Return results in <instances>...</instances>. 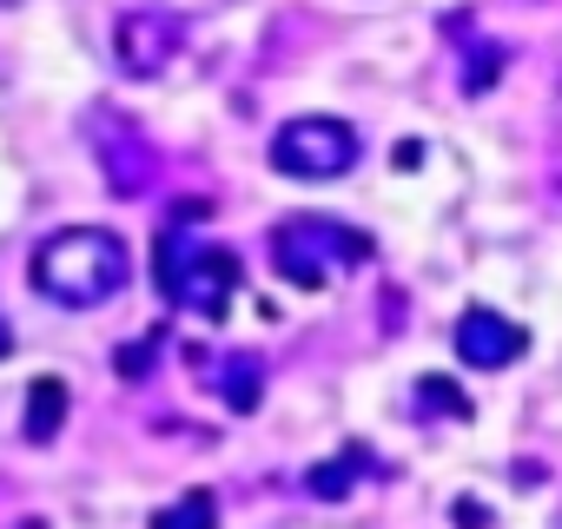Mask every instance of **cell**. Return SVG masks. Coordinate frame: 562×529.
I'll list each match as a JSON object with an SVG mask.
<instances>
[{
	"instance_id": "obj_1",
	"label": "cell",
	"mask_w": 562,
	"mask_h": 529,
	"mask_svg": "<svg viewBox=\"0 0 562 529\" xmlns=\"http://www.w3.org/2000/svg\"><path fill=\"white\" fill-rule=\"evenodd\" d=\"M27 279H34V292L47 305L93 312V305H106V299H120L133 285V251L106 225H67V232H54V238L34 245Z\"/></svg>"
},
{
	"instance_id": "obj_2",
	"label": "cell",
	"mask_w": 562,
	"mask_h": 529,
	"mask_svg": "<svg viewBox=\"0 0 562 529\" xmlns=\"http://www.w3.org/2000/svg\"><path fill=\"white\" fill-rule=\"evenodd\" d=\"M238 279H245V272H238V258H232L225 245H199L192 225H179V218L159 225V245H153V285H159L166 305H179V312L218 325V318L232 312V299H238Z\"/></svg>"
},
{
	"instance_id": "obj_3",
	"label": "cell",
	"mask_w": 562,
	"mask_h": 529,
	"mask_svg": "<svg viewBox=\"0 0 562 529\" xmlns=\"http://www.w3.org/2000/svg\"><path fill=\"white\" fill-rule=\"evenodd\" d=\"M364 258H371V238L345 218H325V212H299L271 232V264H278V279L299 285V292L331 285L338 272H351Z\"/></svg>"
},
{
	"instance_id": "obj_4",
	"label": "cell",
	"mask_w": 562,
	"mask_h": 529,
	"mask_svg": "<svg viewBox=\"0 0 562 529\" xmlns=\"http://www.w3.org/2000/svg\"><path fill=\"white\" fill-rule=\"evenodd\" d=\"M271 166L285 179H345L358 166V126L351 120H331V113H299L271 133Z\"/></svg>"
},
{
	"instance_id": "obj_5",
	"label": "cell",
	"mask_w": 562,
	"mask_h": 529,
	"mask_svg": "<svg viewBox=\"0 0 562 529\" xmlns=\"http://www.w3.org/2000/svg\"><path fill=\"white\" fill-rule=\"evenodd\" d=\"M87 146H93L100 179H106L113 199H139V192L153 185V172H159V153H153V139L139 133V120L120 113V106H106V100L87 113Z\"/></svg>"
},
{
	"instance_id": "obj_6",
	"label": "cell",
	"mask_w": 562,
	"mask_h": 529,
	"mask_svg": "<svg viewBox=\"0 0 562 529\" xmlns=\"http://www.w3.org/2000/svg\"><path fill=\"white\" fill-rule=\"evenodd\" d=\"M186 47V14L179 8H126L113 27V60L133 80H159Z\"/></svg>"
},
{
	"instance_id": "obj_7",
	"label": "cell",
	"mask_w": 562,
	"mask_h": 529,
	"mask_svg": "<svg viewBox=\"0 0 562 529\" xmlns=\"http://www.w3.org/2000/svg\"><path fill=\"white\" fill-rule=\"evenodd\" d=\"M522 351H529V331H522V325H509L503 312L470 305V312L457 318V358H463L470 371H509Z\"/></svg>"
},
{
	"instance_id": "obj_8",
	"label": "cell",
	"mask_w": 562,
	"mask_h": 529,
	"mask_svg": "<svg viewBox=\"0 0 562 529\" xmlns=\"http://www.w3.org/2000/svg\"><path fill=\"white\" fill-rule=\"evenodd\" d=\"M67 410H74V391L60 378H34L27 384V404H21V437L27 443H54L67 430Z\"/></svg>"
},
{
	"instance_id": "obj_9",
	"label": "cell",
	"mask_w": 562,
	"mask_h": 529,
	"mask_svg": "<svg viewBox=\"0 0 562 529\" xmlns=\"http://www.w3.org/2000/svg\"><path fill=\"white\" fill-rule=\"evenodd\" d=\"M212 391L225 397V410H232V417H251V410L265 404V358H258V351H232V358L218 364Z\"/></svg>"
},
{
	"instance_id": "obj_10",
	"label": "cell",
	"mask_w": 562,
	"mask_h": 529,
	"mask_svg": "<svg viewBox=\"0 0 562 529\" xmlns=\"http://www.w3.org/2000/svg\"><path fill=\"white\" fill-rule=\"evenodd\" d=\"M358 470H371V450H364V443H345L331 463H312V470H305V489H312L318 503H345V496L358 489Z\"/></svg>"
},
{
	"instance_id": "obj_11",
	"label": "cell",
	"mask_w": 562,
	"mask_h": 529,
	"mask_svg": "<svg viewBox=\"0 0 562 529\" xmlns=\"http://www.w3.org/2000/svg\"><path fill=\"white\" fill-rule=\"evenodd\" d=\"M146 529H218V496H212V489H186V496H172L166 509H153Z\"/></svg>"
},
{
	"instance_id": "obj_12",
	"label": "cell",
	"mask_w": 562,
	"mask_h": 529,
	"mask_svg": "<svg viewBox=\"0 0 562 529\" xmlns=\"http://www.w3.org/2000/svg\"><path fill=\"white\" fill-rule=\"evenodd\" d=\"M417 410H424V417H470V397H463L450 378L430 371V378H417Z\"/></svg>"
},
{
	"instance_id": "obj_13",
	"label": "cell",
	"mask_w": 562,
	"mask_h": 529,
	"mask_svg": "<svg viewBox=\"0 0 562 529\" xmlns=\"http://www.w3.org/2000/svg\"><path fill=\"white\" fill-rule=\"evenodd\" d=\"M496 74H503V47H496V41H483V47H470V67H463V93L476 100L483 87H496Z\"/></svg>"
},
{
	"instance_id": "obj_14",
	"label": "cell",
	"mask_w": 562,
	"mask_h": 529,
	"mask_svg": "<svg viewBox=\"0 0 562 529\" xmlns=\"http://www.w3.org/2000/svg\"><path fill=\"white\" fill-rule=\"evenodd\" d=\"M159 338H166V331L153 325L139 345H120V358H113V364H120V378H146V371H153V358H159Z\"/></svg>"
},
{
	"instance_id": "obj_15",
	"label": "cell",
	"mask_w": 562,
	"mask_h": 529,
	"mask_svg": "<svg viewBox=\"0 0 562 529\" xmlns=\"http://www.w3.org/2000/svg\"><path fill=\"white\" fill-rule=\"evenodd\" d=\"M457 522H470V529H476V522H483V529H490V509H483V503H470V496H463V503H457Z\"/></svg>"
},
{
	"instance_id": "obj_16",
	"label": "cell",
	"mask_w": 562,
	"mask_h": 529,
	"mask_svg": "<svg viewBox=\"0 0 562 529\" xmlns=\"http://www.w3.org/2000/svg\"><path fill=\"white\" fill-rule=\"evenodd\" d=\"M0 8H14V0H0Z\"/></svg>"
}]
</instances>
